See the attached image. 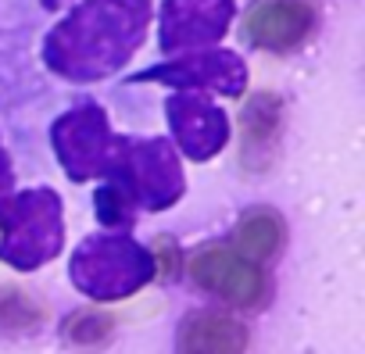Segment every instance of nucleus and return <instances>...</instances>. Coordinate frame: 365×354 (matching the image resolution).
<instances>
[{"instance_id":"7ed1b4c3","label":"nucleus","mask_w":365,"mask_h":354,"mask_svg":"<svg viewBox=\"0 0 365 354\" xmlns=\"http://www.w3.org/2000/svg\"><path fill=\"white\" fill-rule=\"evenodd\" d=\"M61 244V208L47 190L22 194L4 215V258L19 269L40 265Z\"/></svg>"},{"instance_id":"ddd939ff","label":"nucleus","mask_w":365,"mask_h":354,"mask_svg":"<svg viewBox=\"0 0 365 354\" xmlns=\"http://www.w3.org/2000/svg\"><path fill=\"white\" fill-rule=\"evenodd\" d=\"M279 132V100L262 93L247 104L244 111V136H247V150L251 147H269Z\"/></svg>"},{"instance_id":"f8f14e48","label":"nucleus","mask_w":365,"mask_h":354,"mask_svg":"<svg viewBox=\"0 0 365 354\" xmlns=\"http://www.w3.org/2000/svg\"><path fill=\"white\" fill-rule=\"evenodd\" d=\"M237 244H240V251H244L247 258H272V254L279 251V244H283V226H279L276 215L255 212V215H247V219L240 222Z\"/></svg>"},{"instance_id":"f257e3e1","label":"nucleus","mask_w":365,"mask_h":354,"mask_svg":"<svg viewBox=\"0 0 365 354\" xmlns=\"http://www.w3.org/2000/svg\"><path fill=\"white\" fill-rule=\"evenodd\" d=\"M147 29V0H86L47 36V65L68 79H101L125 65Z\"/></svg>"},{"instance_id":"9b49d317","label":"nucleus","mask_w":365,"mask_h":354,"mask_svg":"<svg viewBox=\"0 0 365 354\" xmlns=\"http://www.w3.org/2000/svg\"><path fill=\"white\" fill-rule=\"evenodd\" d=\"M244 322L222 311H197L179 329V354H244Z\"/></svg>"},{"instance_id":"f03ea898","label":"nucleus","mask_w":365,"mask_h":354,"mask_svg":"<svg viewBox=\"0 0 365 354\" xmlns=\"http://www.w3.org/2000/svg\"><path fill=\"white\" fill-rule=\"evenodd\" d=\"M150 254L129 240H90L72 261L76 286L101 301L140 290L150 279Z\"/></svg>"},{"instance_id":"0eeeda50","label":"nucleus","mask_w":365,"mask_h":354,"mask_svg":"<svg viewBox=\"0 0 365 354\" xmlns=\"http://www.w3.org/2000/svg\"><path fill=\"white\" fill-rule=\"evenodd\" d=\"M247 40L262 51H294L315 29L312 0H255L247 11Z\"/></svg>"},{"instance_id":"1a4fd4ad","label":"nucleus","mask_w":365,"mask_h":354,"mask_svg":"<svg viewBox=\"0 0 365 354\" xmlns=\"http://www.w3.org/2000/svg\"><path fill=\"white\" fill-rule=\"evenodd\" d=\"M129 183H133V197H140L150 208L172 204L182 190V175L179 165L168 150V143L150 140V143H136L129 150Z\"/></svg>"},{"instance_id":"9d476101","label":"nucleus","mask_w":365,"mask_h":354,"mask_svg":"<svg viewBox=\"0 0 365 354\" xmlns=\"http://www.w3.org/2000/svg\"><path fill=\"white\" fill-rule=\"evenodd\" d=\"M147 79H165L172 86L182 90H215V93H230L237 97L244 90V61L237 54L226 51H208V54H194V58H182L168 68H154Z\"/></svg>"},{"instance_id":"6e6552de","label":"nucleus","mask_w":365,"mask_h":354,"mask_svg":"<svg viewBox=\"0 0 365 354\" xmlns=\"http://www.w3.org/2000/svg\"><path fill=\"white\" fill-rule=\"evenodd\" d=\"M168 122H172L179 147L194 161H208L215 150H222V143L230 136V122H226L222 108H215L212 100H205L197 93H175L168 100Z\"/></svg>"},{"instance_id":"20e7f679","label":"nucleus","mask_w":365,"mask_h":354,"mask_svg":"<svg viewBox=\"0 0 365 354\" xmlns=\"http://www.w3.org/2000/svg\"><path fill=\"white\" fill-rule=\"evenodd\" d=\"M111 143L115 140H111L108 122L97 108L68 111L54 125V147L61 154V165L68 168V175H76V179H86L93 172H108Z\"/></svg>"},{"instance_id":"39448f33","label":"nucleus","mask_w":365,"mask_h":354,"mask_svg":"<svg viewBox=\"0 0 365 354\" xmlns=\"http://www.w3.org/2000/svg\"><path fill=\"white\" fill-rule=\"evenodd\" d=\"M190 276L208 293L244 304V308H255L265 297V272L247 254H237V251H222V247L201 251L190 265Z\"/></svg>"},{"instance_id":"2eb2a0df","label":"nucleus","mask_w":365,"mask_h":354,"mask_svg":"<svg viewBox=\"0 0 365 354\" xmlns=\"http://www.w3.org/2000/svg\"><path fill=\"white\" fill-rule=\"evenodd\" d=\"M158 261H161L165 276L175 269V247H172V240H158Z\"/></svg>"},{"instance_id":"4468645a","label":"nucleus","mask_w":365,"mask_h":354,"mask_svg":"<svg viewBox=\"0 0 365 354\" xmlns=\"http://www.w3.org/2000/svg\"><path fill=\"white\" fill-rule=\"evenodd\" d=\"M108 329H111V322H108L104 315H83V318L72 322V333H68V336L79 340V343H93V340H104Z\"/></svg>"},{"instance_id":"423d86ee","label":"nucleus","mask_w":365,"mask_h":354,"mask_svg":"<svg viewBox=\"0 0 365 354\" xmlns=\"http://www.w3.org/2000/svg\"><path fill=\"white\" fill-rule=\"evenodd\" d=\"M230 19H233V0H165L161 47L165 51L208 47L226 36Z\"/></svg>"}]
</instances>
